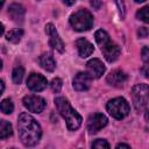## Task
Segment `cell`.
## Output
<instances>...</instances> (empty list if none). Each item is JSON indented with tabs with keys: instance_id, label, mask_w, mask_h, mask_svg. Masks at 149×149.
Returning a JSON list of instances; mask_svg holds the SVG:
<instances>
[{
	"instance_id": "obj_7",
	"label": "cell",
	"mask_w": 149,
	"mask_h": 149,
	"mask_svg": "<svg viewBox=\"0 0 149 149\" xmlns=\"http://www.w3.org/2000/svg\"><path fill=\"white\" fill-rule=\"evenodd\" d=\"M45 33L47 35L49 36V44L52 49L59 51V52H63L64 51V43L62 41V38L59 37L55 26L52 23H48L45 26Z\"/></svg>"
},
{
	"instance_id": "obj_20",
	"label": "cell",
	"mask_w": 149,
	"mask_h": 149,
	"mask_svg": "<svg viewBox=\"0 0 149 149\" xmlns=\"http://www.w3.org/2000/svg\"><path fill=\"white\" fill-rule=\"evenodd\" d=\"M0 111L3 112L5 114H10L14 111V105L10 99H3L0 102Z\"/></svg>"
},
{
	"instance_id": "obj_15",
	"label": "cell",
	"mask_w": 149,
	"mask_h": 149,
	"mask_svg": "<svg viewBox=\"0 0 149 149\" xmlns=\"http://www.w3.org/2000/svg\"><path fill=\"white\" fill-rule=\"evenodd\" d=\"M38 63H40V65H41L45 71H48V72L54 71L55 68H56V62H55V59H54V57H52V55H51L50 52H44V54H42V55L40 56V58H38Z\"/></svg>"
},
{
	"instance_id": "obj_30",
	"label": "cell",
	"mask_w": 149,
	"mask_h": 149,
	"mask_svg": "<svg viewBox=\"0 0 149 149\" xmlns=\"http://www.w3.org/2000/svg\"><path fill=\"white\" fill-rule=\"evenodd\" d=\"M3 90H5V84H3V81H2V80H0V95L2 94Z\"/></svg>"
},
{
	"instance_id": "obj_21",
	"label": "cell",
	"mask_w": 149,
	"mask_h": 149,
	"mask_svg": "<svg viewBox=\"0 0 149 149\" xmlns=\"http://www.w3.org/2000/svg\"><path fill=\"white\" fill-rule=\"evenodd\" d=\"M23 74H24V70H23V68H21V66H16V68L13 70V73H12L13 81H14L15 84H20V83L22 81Z\"/></svg>"
},
{
	"instance_id": "obj_8",
	"label": "cell",
	"mask_w": 149,
	"mask_h": 149,
	"mask_svg": "<svg viewBox=\"0 0 149 149\" xmlns=\"http://www.w3.org/2000/svg\"><path fill=\"white\" fill-rule=\"evenodd\" d=\"M108 120L107 118L101 113H94L88 118L87 121V130L90 134H95L101 128H104L107 125Z\"/></svg>"
},
{
	"instance_id": "obj_28",
	"label": "cell",
	"mask_w": 149,
	"mask_h": 149,
	"mask_svg": "<svg viewBox=\"0 0 149 149\" xmlns=\"http://www.w3.org/2000/svg\"><path fill=\"white\" fill-rule=\"evenodd\" d=\"M91 5H92L93 7H95L97 9H99L100 6L102 5V2H101V1H91Z\"/></svg>"
},
{
	"instance_id": "obj_9",
	"label": "cell",
	"mask_w": 149,
	"mask_h": 149,
	"mask_svg": "<svg viewBox=\"0 0 149 149\" xmlns=\"http://www.w3.org/2000/svg\"><path fill=\"white\" fill-rule=\"evenodd\" d=\"M100 49H101V52H102L104 57H105L106 61L109 62V63L116 61V59L119 58V56H120V52H121L120 47H119L118 44L111 42V40H109L108 42H106L105 44H102V45L100 47Z\"/></svg>"
},
{
	"instance_id": "obj_29",
	"label": "cell",
	"mask_w": 149,
	"mask_h": 149,
	"mask_svg": "<svg viewBox=\"0 0 149 149\" xmlns=\"http://www.w3.org/2000/svg\"><path fill=\"white\" fill-rule=\"evenodd\" d=\"M115 149H130L127 144H125V143H120V144H118L116 146V148Z\"/></svg>"
},
{
	"instance_id": "obj_5",
	"label": "cell",
	"mask_w": 149,
	"mask_h": 149,
	"mask_svg": "<svg viewBox=\"0 0 149 149\" xmlns=\"http://www.w3.org/2000/svg\"><path fill=\"white\" fill-rule=\"evenodd\" d=\"M148 93H149V87L147 84H137L133 87L132 99H133L134 107L137 112H142L147 109Z\"/></svg>"
},
{
	"instance_id": "obj_3",
	"label": "cell",
	"mask_w": 149,
	"mask_h": 149,
	"mask_svg": "<svg viewBox=\"0 0 149 149\" xmlns=\"http://www.w3.org/2000/svg\"><path fill=\"white\" fill-rule=\"evenodd\" d=\"M70 24L78 31L88 30L93 26V16L86 9H78L70 16Z\"/></svg>"
},
{
	"instance_id": "obj_1",
	"label": "cell",
	"mask_w": 149,
	"mask_h": 149,
	"mask_svg": "<svg viewBox=\"0 0 149 149\" xmlns=\"http://www.w3.org/2000/svg\"><path fill=\"white\" fill-rule=\"evenodd\" d=\"M17 129L21 142L26 147H34L38 143L42 129L38 122L28 113H21L17 119Z\"/></svg>"
},
{
	"instance_id": "obj_17",
	"label": "cell",
	"mask_w": 149,
	"mask_h": 149,
	"mask_svg": "<svg viewBox=\"0 0 149 149\" xmlns=\"http://www.w3.org/2000/svg\"><path fill=\"white\" fill-rule=\"evenodd\" d=\"M12 133H13L12 125L6 120H1L0 121V139H7L12 135Z\"/></svg>"
},
{
	"instance_id": "obj_26",
	"label": "cell",
	"mask_w": 149,
	"mask_h": 149,
	"mask_svg": "<svg viewBox=\"0 0 149 149\" xmlns=\"http://www.w3.org/2000/svg\"><path fill=\"white\" fill-rule=\"evenodd\" d=\"M139 36L140 37H143V38L148 36V29H147V27H141L139 29Z\"/></svg>"
},
{
	"instance_id": "obj_33",
	"label": "cell",
	"mask_w": 149,
	"mask_h": 149,
	"mask_svg": "<svg viewBox=\"0 0 149 149\" xmlns=\"http://www.w3.org/2000/svg\"><path fill=\"white\" fill-rule=\"evenodd\" d=\"M2 5H3V1H0V8L2 7Z\"/></svg>"
},
{
	"instance_id": "obj_25",
	"label": "cell",
	"mask_w": 149,
	"mask_h": 149,
	"mask_svg": "<svg viewBox=\"0 0 149 149\" xmlns=\"http://www.w3.org/2000/svg\"><path fill=\"white\" fill-rule=\"evenodd\" d=\"M148 58H149V49H148V47H144L142 49V59L144 61L146 64L148 62Z\"/></svg>"
},
{
	"instance_id": "obj_31",
	"label": "cell",
	"mask_w": 149,
	"mask_h": 149,
	"mask_svg": "<svg viewBox=\"0 0 149 149\" xmlns=\"http://www.w3.org/2000/svg\"><path fill=\"white\" fill-rule=\"evenodd\" d=\"M63 2H64L65 5H69V6H70V5H73L76 1H63Z\"/></svg>"
},
{
	"instance_id": "obj_16",
	"label": "cell",
	"mask_w": 149,
	"mask_h": 149,
	"mask_svg": "<svg viewBox=\"0 0 149 149\" xmlns=\"http://www.w3.org/2000/svg\"><path fill=\"white\" fill-rule=\"evenodd\" d=\"M8 14L14 21H22L24 16V8L19 3H12L8 8Z\"/></svg>"
},
{
	"instance_id": "obj_35",
	"label": "cell",
	"mask_w": 149,
	"mask_h": 149,
	"mask_svg": "<svg viewBox=\"0 0 149 149\" xmlns=\"http://www.w3.org/2000/svg\"><path fill=\"white\" fill-rule=\"evenodd\" d=\"M10 149H16V148H10Z\"/></svg>"
},
{
	"instance_id": "obj_6",
	"label": "cell",
	"mask_w": 149,
	"mask_h": 149,
	"mask_svg": "<svg viewBox=\"0 0 149 149\" xmlns=\"http://www.w3.org/2000/svg\"><path fill=\"white\" fill-rule=\"evenodd\" d=\"M23 106L29 112L41 113L44 109V107H45V101H44L43 98H41L38 95L30 94V95H26L23 98Z\"/></svg>"
},
{
	"instance_id": "obj_12",
	"label": "cell",
	"mask_w": 149,
	"mask_h": 149,
	"mask_svg": "<svg viewBox=\"0 0 149 149\" xmlns=\"http://www.w3.org/2000/svg\"><path fill=\"white\" fill-rule=\"evenodd\" d=\"M91 80L92 78L88 76L87 72H78L74 78H73V81H72V85H73V88L76 91H86L90 88L91 86Z\"/></svg>"
},
{
	"instance_id": "obj_2",
	"label": "cell",
	"mask_w": 149,
	"mask_h": 149,
	"mask_svg": "<svg viewBox=\"0 0 149 149\" xmlns=\"http://www.w3.org/2000/svg\"><path fill=\"white\" fill-rule=\"evenodd\" d=\"M55 106L57 108V111L59 112V114L64 118V120L66 121V126L70 130H76L80 127L81 125V116L77 113V111H74L70 102L68 101V99L63 98V97H58L55 99Z\"/></svg>"
},
{
	"instance_id": "obj_22",
	"label": "cell",
	"mask_w": 149,
	"mask_h": 149,
	"mask_svg": "<svg viewBox=\"0 0 149 149\" xmlns=\"http://www.w3.org/2000/svg\"><path fill=\"white\" fill-rule=\"evenodd\" d=\"M136 17L139 20H142L143 22L148 23L149 22V7H143L136 13Z\"/></svg>"
},
{
	"instance_id": "obj_24",
	"label": "cell",
	"mask_w": 149,
	"mask_h": 149,
	"mask_svg": "<svg viewBox=\"0 0 149 149\" xmlns=\"http://www.w3.org/2000/svg\"><path fill=\"white\" fill-rule=\"evenodd\" d=\"M50 86H51V90H52L54 92L58 93V92L62 90L63 81H62V79H59V78H54V79L51 80V83H50Z\"/></svg>"
},
{
	"instance_id": "obj_4",
	"label": "cell",
	"mask_w": 149,
	"mask_h": 149,
	"mask_svg": "<svg viewBox=\"0 0 149 149\" xmlns=\"http://www.w3.org/2000/svg\"><path fill=\"white\" fill-rule=\"evenodd\" d=\"M106 108H107V112L109 113V115H112L114 119H118V120L123 119L130 112L129 104L127 102V100L125 98H121V97L109 100L106 105Z\"/></svg>"
},
{
	"instance_id": "obj_34",
	"label": "cell",
	"mask_w": 149,
	"mask_h": 149,
	"mask_svg": "<svg viewBox=\"0 0 149 149\" xmlns=\"http://www.w3.org/2000/svg\"><path fill=\"white\" fill-rule=\"evenodd\" d=\"M1 66H2V62H1V59H0V69H1Z\"/></svg>"
},
{
	"instance_id": "obj_10",
	"label": "cell",
	"mask_w": 149,
	"mask_h": 149,
	"mask_svg": "<svg viewBox=\"0 0 149 149\" xmlns=\"http://www.w3.org/2000/svg\"><path fill=\"white\" fill-rule=\"evenodd\" d=\"M47 84H48L47 78L40 73H30L27 79L28 88H30L31 91H35V92L43 91L47 87Z\"/></svg>"
},
{
	"instance_id": "obj_11",
	"label": "cell",
	"mask_w": 149,
	"mask_h": 149,
	"mask_svg": "<svg viewBox=\"0 0 149 149\" xmlns=\"http://www.w3.org/2000/svg\"><path fill=\"white\" fill-rule=\"evenodd\" d=\"M86 69L91 78H100L105 73V70H106L104 63L98 58H93L88 61L86 64Z\"/></svg>"
},
{
	"instance_id": "obj_32",
	"label": "cell",
	"mask_w": 149,
	"mask_h": 149,
	"mask_svg": "<svg viewBox=\"0 0 149 149\" xmlns=\"http://www.w3.org/2000/svg\"><path fill=\"white\" fill-rule=\"evenodd\" d=\"M3 34V26H2V23H0V36Z\"/></svg>"
},
{
	"instance_id": "obj_19",
	"label": "cell",
	"mask_w": 149,
	"mask_h": 149,
	"mask_svg": "<svg viewBox=\"0 0 149 149\" xmlns=\"http://www.w3.org/2000/svg\"><path fill=\"white\" fill-rule=\"evenodd\" d=\"M94 37H95V41H97V43L99 44V47H101L102 44H105L106 42L109 41V36H108V34H107L105 30H102V29L95 31Z\"/></svg>"
},
{
	"instance_id": "obj_14",
	"label": "cell",
	"mask_w": 149,
	"mask_h": 149,
	"mask_svg": "<svg viewBox=\"0 0 149 149\" xmlns=\"http://www.w3.org/2000/svg\"><path fill=\"white\" fill-rule=\"evenodd\" d=\"M76 47L78 49V52H79V56L85 58V57H88L93 54L94 51V48H93V44L90 43L86 38H79L76 41Z\"/></svg>"
},
{
	"instance_id": "obj_13",
	"label": "cell",
	"mask_w": 149,
	"mask_h": 149,
	"mask_svg": "<svg viewBox=\"0 0 149 149\" xmlns=\"http://www.w3.org/2000/svg\"><path fill=\"white\" fill-rule=\"evenodd\" d=\"M107 83L115 87H121L127 81V74L121 70H113L107 74Z\"/></svg>"
},
{
	"instance_id": "obj_23",
	"label": "cell",
	"mask_w": 149,
	"mask_h": 149,
	"mask_svg": "<svg viewBox=\"0 0 149 149\" xmlns=\"http://www.w3.org/2000/svg\"><path fill=\"white\" fill-rule=\"evenodd\" d=\"M92 149H109V144L106 140L98 139L92 143Z\"/></svg>"
},
{
	"instance_id": "obj_18",
	"label": "cell",
	"mask_w": 149,
	"mask_h": 149,
	"mask_svg": "<svg viewBox=\"0 0 149 149\" xmlns=\"http://www.w3.org/2000/svg\"><path fill=\"white\" fill-rule=\"evenodd\" d=\"M22 35H23V31L21 29H19V28L17 29H12L6 34V40L12 42V43H17L21 40Z\"/></svg>"
},
{
	"instance_id": "obj_27",
	"label": "cell",
	"mask_w": 149,
	"mask_h": 149,
	"mask_svg": "<svg viewBox=\"0 0 149 149\" xmlns=\"http://www.w3.org/2000/svg\"><path fill=\"white\" fill-rule=\"evenodd\" d=\"M116 5H118V7L120 8V13H121V17H123V16H125V9H123V2H120V1H118V2H116Z\"/></svg>"
}]
</instances>
